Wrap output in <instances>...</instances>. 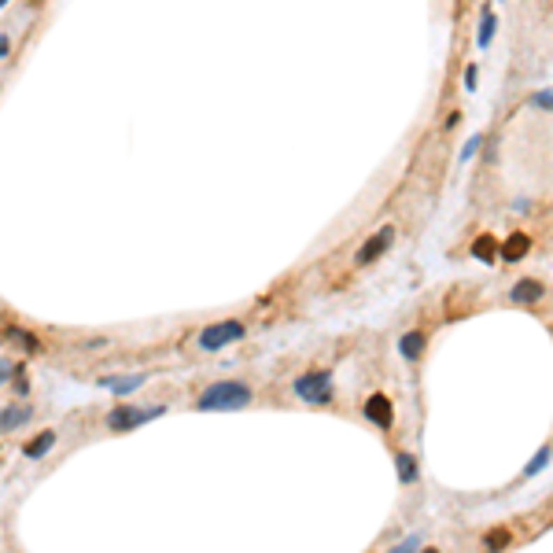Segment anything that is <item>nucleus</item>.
<instances>
[{
	"label": "nucleus",
	"mask_w": 553,
	"mask_h": 553,
	"mask_svg": "<svg viewBox=\"0 0 553 553\" xmlns=\"http://www.w3.org/2000/svg\"><path fill=\"white\" fill-rule=\"evenodd\" d=\"M251 384L243 380H218L211 384V388H203L199 398L192 402V409H199V414H229V409H243L251 406Z\"/></svg>",
	"instance_id": "f257e3e1"
},
{
	"label": "nucleus",
	"mask_w": 553,
	"mask_h": 553,
	"mask_svg": "<svg viewBox=\"0 0 553 553\" xmlns=\"http://www.w3.org/2000/svg\"><path fill=\"white\" fill-rule=\"evenodd\" d=\"M291 395L299 402L310 406H328L336 398V380H332V369H306L291 380Z\"/></svg>",
	"instance_id": "f03ea898"
},
{
	"label": "nucleus",
	"mask_w": 553,
	"mask_h": 553,
	"mask_svg": "<svg viewBox=\"0 0 553 553\" xmlns=\"http://www.w3.org/2000/svg\"><path fill=\"white\" fill-rule=\"evenodd\" d=\"M243 336H248V325L243 321H214V325H207V328H199V336H196V343H199V351H225V347H233V343H240Z\"/></svg>",
	"instance_id": "7ed1b4c3"
},
{
	"label": "nucleus",
	"mask_w": 553,
	"mask_h": 553,
	"mask_svg": "<svg viewBox=\"0 0 553 553\" xmlns=\"http://www.w3.org/2000/svg\"><path fill=\"white\" fill-rule=\"evenodd\" d=\"M166 409L162 406H133V402H119L107 414V428L111 432H133V428H140V424H148L151 417H162Z\"/></svg>",
	"instance_id": "20e7f679"
},
{
	"label": "nucleus",
	"mask_w": 553,
	"mask_h": 553,
	"mask_svg": "<svg viewBox=\"0 0 553 553\" xmlns=\"http://www.w3.org/2000/svg\"><path fill=\"white\" fill-rule=\"evenodd\" d=\"M362 414H365L369 424H377L380 432H391V428H395V406H391V398L384 395V391H372V395L365 398Z\"/></svg>",
	"instance_id": "39448f33"
},
{
	"label": "nucleus",
	"mask_w": 553,
	"mask_h": 553,
	"mask_svg": "<svg viewBox=\"0 0 553 553\" xmlns=\"http://www.w3.org/2000/svg\"><path fill=\"white\" fill-rule=\"evenodd\" d=\"M391 243H395V225H380L377 233H372V236L362 243V248H358L354 262H358V266H369V262H377L380 255L391 248Z\"/></svg>",
	"instance_id": "423d86ee"
},
{
	"label": "nucleus",
	"mask_w": 553,
	"mask_h": 553,
	"mask_svg": "<svg viewBox=\"0 0 553 553\" xmlns=\"http://www.w3.org/2000/svg\"><path fill=\"white\" fill-rule=\"evenodd\" d=\"M543 299H546V285L535 280V277H520L517 285L509 288V303L513 306H538Z\"/></svg>",
	"instance_id": "0eeeda50"
},
{
	"label": "nucleus",
	"mask_w": 553,
	"mask_h": 553,
	"mask_svg": "<svg viewBox=\"0 0 553 553\" xmlns=\"http://www.w3.org/2000/svg\"><path fill=\"white\" fill-rule=\"evenodd\" d=\"M424 351H428V332L424 328H409L406 336H398V354H402L406 362H421Z\"/></svg>",
	"instance_id": "6e6552de"
},
{
	"label": "nucleus",
	"mask_w": 553,
	"mask_h": 553,
	"mask_svg": "<svg viewBox=\"0 0 553 553\" xmlns=\"http://www.w3.org/2000/svg\"><path fill=\"white\" fill-rule=\"evenodd\" d=\"M472 259L476 262H483V266H494L498 259H501V240L498 236H491V233H483V236H476L472 240Z\"/></svg>",
	"instance_id": "1a4fd4ad"
},
{
	"label": "nucleus",
	"mask_w": 553,
	"mask_h": 553,
	"mask_svg": "<svg viewBox=\"0 0 553 553\" xmlns=\"http://www.w3.org/2000/svg\"><path fill=\"white\" fill-rule=\"evenodd\" d=\"M30 406L26 402H11V406H4L0 409V432H19L22 424H30Z\"/></svg>",
	"instance_id": "9d476101"
},
{
	"label": "nucleus",
	"mask_w": 553,
	"mask_h": 553,
	"mask_svg": "<svg viewBox=\"0 0 553 553\" xmlns=\"http://www.w3.org/2000/svg\"><path fill=\"white\" fill-rule=\"evenodd\" d=\"M100 388H107L111 395H133L137 388H144V372H133V377H100Z\"/></svg>",
	"instance_id": "9b49d317"
},
{
	"label": "nucleus",
	"mask_w": 553,
	"mask_h": 553,
	"mask_svg": "<svg viewBox=\"0 0 553 553\" xmlns=\"http://www.w3.org/2000/svg\"><path fill=\"white\" fill-rule=\"evenodd\" d=\"M395 472H398V483H406V487H414L417 483V457L409 454V450H395Z\"/></svg>",
	"instance_id": "f8f14e48"
},
{
	"label": "nucleus",
	"mask_w": 553,
	"mask_h": 553,
	"mask_svg": "<svg viewBox=\"0 0 553 553\" xmlns=\"http://www.w3.org/2000/svg\"><path fill=\"white\" fill-rule=\"evenodd\" d=\"M527 251H531V236L527 233H513L509 240H501V259L506 262H520Z\"/></svg>",
	"instance_id": "ddd939ff"
},
{
	"label": "nucleus",
	"mask_w": 553,
	"mask_h": 553,
	"mask_svg": "<svg viewBox=\"0 0 553 553\" xmlns=\"http://www.w3.org/2000/svg\"><path fill=\"white\" fill-rule=\"evenodd\" d=\"M52 446H56V432H52V428H45L41 435H33V439H30L26 446H22V454H26L30 461H41Z\"/></svg>",
	"instance_id": "4468645a"
},
{
	"label": "nucleus",
	"mask_w": 553,
	"mask_h": 553,
	"mask_svg": "<svg viewBox=\"0 0 553 553\" xmlns=\"http://www.w3.org/2000/svg\"><path fill=\"white\" fill-rule=\"evenodd\" d=\"M513 546V531L509 527H491V531L483 535V550L487 553H506Z\"/></svg>",
	"instance_id": "2eb2a0df"
},
{
	"label": "nucleus",
	"mask_w": 553,
	"mask_h": 553,
	"mask_svg": "<svg viewBox=\"0 0 553 553\" xmlns=\"http://www.w3.org/2000/svg\"><path fill=\"white\" fill-rule=\"evenodd\" d=\"M494 33H498V15H494L491 8H487L483 19H480V33H476V45H480V48H491Z\"/></svg>",
	"instance_id": "dca6fc26"
},
{
	"label": "nucleus",
	"mask_w": 553,
	"mask_h": 553,
	"mask_svg": "<svg viewBox=\"0 0 553 553\" xmlns=\"http://www.w3.org/2000/svg\"><path fill=\"white\" fill-rule=\"evenodd\" d=\"M550 457H553V450H550V446H543V450H538V454H535V457L524 465V480H531V476H538V472H543V469L550 465Z\"/></svg>",
	"instance_id": "f3484780"
},
{
	"label": "nucleus",
	"mask_w": 553,
	"mask_h": 553,
	"mask_svg": "<svg viewBox=\"0 0 553 553\" xmlns=\"http://www.w3.org/2000/svg\"><path fill=\"white\" fill-rule=\"evenodd\" d=\"M527 104L538 107V111H553V89H538V93H531Z\"/></svg>",
	"instance_id": "a211bd4d"
},
{
	"label": "nucleus",
	"mask_w": 553,
	"mask_h": 553,
	"mask_svg": "<svg viewBox=\"0 0 553 553\" xmlns=\"http://www.w3.org/2000/svg\"><path fill=\"white\" fill-rule=\"evenodd\" d=\"M480 148H483V133H472V137L465 140V148H461V159H465V162L476 159V151H480Z\"/></svg>",
	"instance_id": "6ab92c4d"
},
{
	"label": "nucleus",
	"mask_w": 553,
	"mask_h": 553,
	"mask_svg": "<svg viewBox=\"0 0 553 553\" xmlns=\"http://www.w3.org/2000/svg\"><path fill=\"white\" fill-rule=\"evenodd\" d=\"M391 553H421V535H409V538H402Z\"/></svg>",
	"instance_id": "aec40b11"
},
{
	"label": "nucleus",
	"mask_w": 553,
	"mask_h": 553,
	"mask_svg": "<svg viewBox=\"0 0 553 553\" xmlns=\"http://www.w3.org/2000/svg\"><path fill=\"white\" fill-rule=\"evenodd\" d=\"M15 395H30V380H26V369L15 365Z\"/></svg>",
	"instance_id": "412c9836"
},
{
	"label": "nucleus",
	"mask_w": 553,
	"mask_h": 553,
	"mask_svg": "<svg viewBox=\"0 0 553 553\" xmlns=\"http://www.w3.org/2000/svg\"><path fill=\"white\" fill-rule=\"evenodd\" d=\"M15 377V362H0V384H8Z\"/></svg>",
	"instance_id": "4be33fe9"
},
{
	"label": "nucleus",
	"mask_w": 553,
	"mask_h": 553,
	"mask_svg": "<svg viewBox=\"0 0 553 553\" xmlns=\"http://www.w3.org/2000/svg\"><path fill=\"white\" fill-rule=\"evenodd\" d=\"M465 89H469V93L476 89V67H465Z\"/></svg>",
	"instance_id": "5701e85b"
},
{
	"label": "nucleus",
	"mask_w": 553,
	"mask_h": 553,
	"mask_svg": "<svg viewBox=\"0 0 553 553\" xmlns=\"http://www.w3.org/2000/svg\"><path fill=\"white\" fill-rule=\"evenodd\" d=\"M8 52H11V41H8V37H0V59H4Z\"/></svg>",
	"instance_id": "b1692460"
},
{
	"label": "nucleus",
	"mask_w": 553,
	"mask_h": 553,
	"mask_svg": "<svg viewBox=\"0 0 553 553\" xmlns=\"http://www.w3.org/2000/svg\"><path fill=\"white\" fill-rule=\"evenodd\" d=\"M421 553H439V550H435V546H421Z\"/></svg>",
	"instance_id": "393cba45"
},
{
	"label": "nucleus",
	"mask_w": 553,
	"mask_h": 553,
	"mask_svg": "<svg viewBox=\"0 0 553 553\" xmlns=\"http://www.w3.org/2000/svg\"><path fill=\"white\" fill-rule=\"evenodd\" d=\"M4 4H8V0H0V8H4Z\"/></svg>",
	"instance_id": "a878e982"
}]
</instances>
